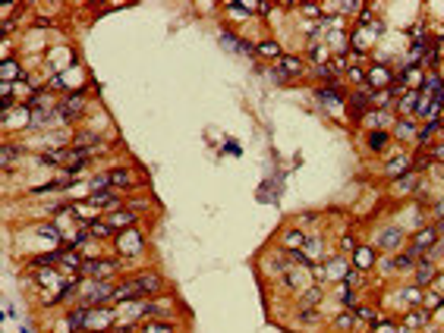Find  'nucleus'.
I'll list each match as a JSON object with an SVG mask.
<instances>
[{
    "instance_id": "nucleus-42",
    "label": "nucleus",
    "mask_w": 444,
    "mask_h": 333,
    "mask_svg": "<svg viewBox=\"0 0 444 333\" xmlns=\"http://www.w3.org/2000/svg\"><path fill=\"white\" fill-rule=\"evenodd\" d=\"M38 283H41V286H54V273H51V270H44L41 277H38Z\"/></svg>"
},
{
    "instance_id": "nucleus-13",
    "label": "nucleus",
    "mask_w": 444,
    "mask_h": 333,
    "mask_svg": "<svg viewBox=\"0 0 444 333\" xmlns=\"http://www.w3.org/2000/svg\"><path fill=\"white\" fill-rule=\"evenodd\" d=\"M438 242V230H422V233H416L413 236V252L419 255V252H422V248H428V245H435Z\"/></svg>"
},
{
    "instance_id": "nucleus-37",
    "label": "nucleus",
    "mask_w": 444,
    "mask_h": 333,
    "mask_svg": "<svg viewBox=\"0 0 444 333\" xmlns=\"http://www.w3.org/2000/svg\"><path fill=\"white\" fill-rule=\"evenodd\" d=\"M334 327H337V330H350V327H353V317H350V314H341V317L334 320Z\"/></svg>"
},
{
    "instance_id": "nucleus-3",
    "label": "nucleus",
    "mask_w": 444,
    "mask_h": 333,
    "mask_svg": "<svg viewBox=\"0 0 444 333\" xmlns=\"http://www.w3.org/2000/svg\"><path fill=\"white\" fill-rule=\"evenodd\" d=\"M391 82H394V73L384 63L369 66V76H366V88L369 91H384V88H391Z\"/></svg>"
},
{
    "instance_id": "nucleus-44",
    "label": "nucleus",
    "mask_w": 444,
    "mask_h": 333,
    "mask_svg": "<svg viewBox=\"0 0 444 333\" xmlns=\"http://www.w3.org/2000/svg\"><path fill=\"white\" fill-rule=\"evenodd\" d=\"M13 157H16V151L7 145V148H4V163H13Z\"/></svg>"
},
{
    "instance_id": "nucleus-19",
    "label": "nucleus",
    "mask_w": 444,
    "mask_h": 333,
    "mask_svg": "<svg viewBox=\"0 0 444 333\" xmlns=\"http://www.w3.org/2000/svg\"><path fill=\"white\" fill-rule=\"evenodd\" d=\"M88 233L98 236V239H107V236H114V227H110L107 220H91L88 223Z\"/></svg>"
},
{
    "instance_id": "nucleus-8",
    "label": "nucleus",
    "mask_w": 444,
    "mask_h": 333,
    "mask_svg": "<svg viewBox=\"0 0 444 333\" xmlns=\"http://www.w3.org/2000/svg\"><path fill=\"white\" fill-rule=\"evenodd\" d=\"M369 104H372V91L362 85V88L353 94V98H350V113H353V120H359V116L369 110Z\"/></svg>"
},
{
    "instance_id": "nucleus-20",
    "label": "nucleus",
    "mask_w": 444,
    "mask_h": 333,
    "mask_svg": "<svg viewBox=\"0 0 444 333\" xmlns=\"http://www.w3.org/2000/svg\"><path fill=\"white\" fill-rule=\"evenodd\" d=\"M139 330L142 333H173V324H167V320H145Z\"/></svg>"
},
{
    "instance_id": "nucleus-23",
    "label": "nucleus",
    "mask_w": 444,
    "mask_h": 333,
    "mask_svg": "<svg viewBox=\"0 0 444 333\" xmlns=\"http://www.w3.org/2000/svg\"><path fill=\"white\" fill-rule=\"evenodd\" d=\"M441 126H444V120H441V116H438V120H428V126L422 129V132H419V145H428V138L435 135Z\"/></svg>"
},
{
    "instance_id": "nucleus-11",
    "label": "nucleus",
    "mask_w": 444,
    "mask_h": 333,
    "mask_svg": "<svg viewBox=\"0 0 444 333\" xmlns=\"http://www.w3.org/2000/svg\"><path fill=\"white\" fill-rule=\"evenodd\" d=\"M220 44L230 47V51H237V54H252V51H255L252 44H246L243 38H237L233 32H220Z\"/></svg>"
},
{
    "instance_id": "nucleus-26",
    "label": "nucleus",
    "mask_w": 444,
    "mask_h": 333,
    "mask_svg": "<svg viewBox=\"0 0 444 333\" xmlns=\"http://www.w3.org/2000/svg\"><path fill=\"white\" fill-rule=\"evenodd\" d=\"M384 141H388V132H384V129H375V132L369 135V148H372V151H381Z\"/></svg>"
},
{
    "instance_id": "nucleus-25",
    "label": "nucleus",
    "mask_w": 444,
    "mask_h": 333,
    "mask_svg": "<svg viewBox=\"0 0 444 333\" xmlns=\"http://www.w3.org/2000/svg\"><path fill=\"white\" fill-rule=\"evenodd\" d=\"M328 273L331 277H347V261L344 258H328Z\"/></svg>"
},
{
    "instance_id": "nucleus-14",
    "label": "nucleus",
    "mask_w": 444,
    "mask_h": 333,
    "mask_svg": "<svg viewBox=\"0 0 444 333\" xmlns=\"http://www.w3.org/2000/svg\"><path fill=\"white\" fill-rule=\"evenodd\" d=\"M107 223H110L114 230H117V227H133V223H136V214H133V211H120V208H117V211L107 214Z\"/></svg>"
},
{
    "instance_id": "nucleus-15",
    "label": "nucleus",
    "mask_w": 444,
    "mask_h": 333,
    "mask_svg": "<svg viewBox=\"0 0 444 333\" xmlns=\"http://www.w3.org/2000/svg\"><path fill=\"white\" fill-rule=\"evenodd\" d=\"M280 69H277V73L280 76H284V79H290V76H299V69H302V60H299V57H280Z\"/></svg>"
},
{
    "instance_id": "nucleus-6",
    "label": "nucleus",
    "mask_w": 444,
    "mask_h": 333,
    "mask_svg": "<svg viewBox=\"0 0 444 333\" xmlns=\"http://www.w3.org/2000/svg\"><path fill=\"white\" fill-rule=\"evenodd\" d=\"M133 286L139 292V299H145V295L161 292V277L158 273H139V277H133Z\"/></svg>"
},
{
    "instance_id": "nucleus-43",
    "label": "nucleus",
    "mask_w": 444,
    "mask_h": 333,
    "mask_svg": "<svg viewBox=\"0 0 444 333\" xmlns=\"http://www.w3.org/2000/svg\"><path fill=\"white\" fill-rule=\"evenodd\" d=\"M341 245L350 248V252H356V242H353V236H341Z\"/></svg>"
},
{
    "instance_id": "nucleus-45",
    "label": "nucleus",
    "mask_w": 444,
    "mask_h": 333,
    "mask_svg": "<svg viewBox=\"0 0 444 333\" xmlns=\"http://www.w3.org/2000/svg\"><path fill=\"white\" fill-rule=\"evenodd\" d=\"M431 157H435V160H444V145H441V148H435V151H431Z\"/></svg>"
},
{
    "instance_id": "nucleus-46",
    "label": "nucleus",
    "mask_w": 444,
    "mask_h": 333,
    "mask_svg": "<svg viewBox=\"0 0 444 333\" xmlns=\"http://www.w3.org/2000/svg\"><path fill=\"white\" fill-rule=\"evenodd\" d=\"M85 333H88V330H85Z\"/></svg>"
},
{
    "instance_id": "nucleus-40",
    "label": "nucleus",
    "mask_w": 444,
    "mask_h": 333,
    "mask_svg": "<svg viewBox=\"0 0 444 333\" xmlns=\"http://www.w3.org/2000/svg\"><path fill=\"white\" fill-rule=\"evenodd\" d=\"M425 320V311H410V317H406V324H422Z\"/></svg>"
},
{
    "instance_id": "nucleus-1",
    "label": "nucleus",
    "mask_w": 444,
    "mask_h": 333,
    "mask_svg": "<svg viewBox=\"0 0 444 333\" xmlns=\"http://www.w3.org/2000/svg\"><path fill=\"white\" fill-rule=\"evenodd\" d=\"M114 289L107 280H82L79 283V295L82 305H101V302H114Z\"/></svg>"
},
{
    "instance_id": "nucleus-16",
    "label": "nucleus",
    "mask_w": 444,
    "mask_h": 333,
    "mask_svg": "<svg viewBox=\"0 0 444 333\" xmlns=\"http://www.w3.org/2000/svg\"><path fill=\"white\" fill-rule=\"evenodd\" d=\"M416 107H419V91H406L400 101H397L394 110H400V113H413L416 116Z\"/></svg>"
},
{
    "instance_id": "nucleus-35",
    "label": "nucleus",
    "mask_w": 444,
    "mask_h": 333,
    "mask_svg": "<svg viewBox=\"0 0 444 333\" xmlns=\"http://www.w3.org/2000/svg\"><path fill=\"white\" fill-rule=\"evenodd\" d=\"M356 317H362V320H378V314L372 311V308H366V305H356Z\"/></svg>"
},
{
    "instance_id": "nucleus-32",
    "label": "nucleus",
    "mask_w": 444,
    "mask_h": 333,
    "mask_svg": "<svg viewBox=\"0 0 444 333\" xmlns=\"http://www.w3.org/2000/svg\"><path fill=\"white\" fill-rule=\"evenodd\" d=\"M284 242H287V245H296V248H299L302 242H306V236H302L299 230H290V233L284 236Z\"/></svg>"
},
{
    "instance_id": "nucleus-4",
    "label": "nucleus",
    "mask_w": 444,
    "mask_h": 333,
    "mask_svg": "<svg viewBox=\"0 0 444 333\" xmlns=\"http://www.w3.org/2000/svg\"><path fill=\"white\" fill-rule=\"evenodd\" d=\"M315 98H318V104H324V110H337V107H344V91H341V82H328L324 88L315 91Z\"/></svg>"
},
{
    "instance_id": "nucleus-24",
    "label": "nucleus",
    "mask_w": 444,
    "mask_h": 333,
    "mask_svg": "<svg viewBox=\"0 0 444 333\" xmlns=\"http://www.w3.org/2000/svg\"><path fill=\"white\" fill-rule=\"evenodd\" d=\"M252 7H255V4H249V0H230V4H227V10H230L233 16H249Z\"/></svg>"
},
{
    "instance_id": "nucleus-5",
    "label": "nucleus",
    "mask_w": 444,
    "mask_h": 333,
    "mask_svg": "<svg viewBox=\"0 0 444 333\" xmlns=\"http://www.w3.org/2000/svg\"><path fill=\"white\" fill-rule=\"evenodd\" d=\"M82 110H85V94H82V91L69 94L63 104H57V116H63V120H76Z\"/></svg>"
},
{
    "instance_id": "nucleus-33",
    "label": "nucleus",
    "mask_w": 444,
    "mask_h": 333,
    "mask_svg": "<svg viewBox=\"0 0 444 333\" xmlns=\"http://www.w3.org/2000/svg\"><path fill=\"white\" fill-rule=\"evenodd\" d=\"M397 135H400V138H410V135H413V120H400V123H397Z\"/></svg>"
},
{
    "instance_id": "nucleus-29",
    "label": "nucleus",
    "mask_w": 444,
    "mask_h": 333,
    "mask_svg": "<svg viewBox=\"0 0 444 333\" xmlns=\"http://www.w3.org/2000/svg\"><path fill=\"white\" fill-rule=\"evenodd\" d=\"M98 141H101L98 132H82V135L76 138V145H79V148H88V145H98Z\"/></svg>"
},
{
    "instance_id": "nucleus-17",
    "label": "nucleus",
    "mask_w": 444,
    "mask_h": 333,
    "mask_svg": "<svg viewBox=\"0 0 444 333\" xmlns=\"http://www.w3.org/2000/svg\"><path fill=\"white\" fill-rule=\"evenodd\" d=\"M255 54L259 57H268V60H280V44L277 41H262V44H255Z\"/></svg>"
},
{
    "instance_id": "nucleus-18",
    "label": "nucleus",
    "mask_w": 444,
    "mask_h": 333,
    "mask_svg": "<svg viewBox=\"0 0 444 333\" xmlns=\"http://www.w3.org/2000/svg\"><path fill=\"white\" fill-rule=\"evenodd\" d=\"M353 261H356L359 270L372 267V264H375V248H356V252H353Z\"/></svg>"
},
{
    "instance_id": "nucleus-30",
    "label": "nucleus",
    "mask_w": 444,
    "mask_h": 333,
    "mask_svg": "<svg viewBox=\"0 0 444 333\" xmlns=\"http://www.w3.org/2000/svg\"><path fill=\"white\" fill-rule=\"evenodd\" d=\"M413 186H416V176L413 173H403L400 180H397V192H410Z\"/></svg>"
},
{
    "instance_id": "nucleus-39",
    "label": "nucleus",
    "mask_w": 444,
    "mask_h": 333,
    "mask_svg": "<svg viewBox=\"0 0 444 333\" xmlns=\"http://www.w3.org/2000/svg\"><path fill=\"white\" fill-rule=\"evenodd\" d=\"M384 120H388V110H378V113H372V116L366 113V123H375V126H378V123H384Z\"/></svg>"
},
{
    "instance_id": "nucleus-38",
    "label": "nucleus",
    "mask_w": 444,
    "mask_h": 333,
    "mask_svg": "<svg viewBox=\"0 0 444 333\" xmlns=\"http://www.w3.org/2000/svg\"><path fill=\"white\" fill-rule=\"evenodd\" d=\"M299 320H302V324H315V320H318V314H315L312 308H302V314H299Z\"/></svg>"
},
{
    "instance_id": "nucleus-27",
    "label": "nucleus",
    "mask_w": 444,
    "mask_h": 333,
    "mask_svg": "<svg viewBox=\"0 0 444 333\" xmlns=\"http://www.w3.org/2000/svg\"><path fill=\"white\" fill-rule=\"evenodd\" d=\"M416 264V252H406V255H397V261H394V267L397 270H410Z\"/></svg>"
},
{
    "instance_id": "nucleus-34",
    "label": "nucleus",
    "mask_w": 444,
    "mask_h": 333,
    "mask_svg": "<svg viewBox=\"0 0 444 333\" xmlns=\"http://www.w3.org/2000/svg\"><path fill=\"white\" fill-rule=\"evenodd\" d=\"M362 286V273L353 270V273H347V289H359Z\"/></svg>"
},
{
    "instance_id": "nucleus-41",
    "label": "nucleus",
    "mask_w": 444,
    "mask_h": 333,
    "mask_svg": "<svg viewBox=\"0 0 444 333\" xmlns=\"http://www.w3.org/2000/svg\"><path fill=\"white\" fill-rule=\"evenodd\" d=\"M428 163H431V154H422V157H416V163H413V166H416V170H425Z\"/></svg>"
},
{
    "instance_id": "nucleus-28",
    "label": "nucleus",
    "mask_w": 444,
    "mask_h": 333,
    "mask_svg": "<svg viewBox=\"0 0 444 333\" xmlns=\"http://www.w3.org/2000/svg\"><path fill=\"white\" fill-rule=\"evenodd\" d=\"M315 302H321V286H312V289H306V295H302V308H309Z\"/></svg>"
},
{
    "instance_id": "nucleus-9",
    "label": "nucleus",
    "mask_w": 444,
    "mask_h": 333,
    "mask_svg": "<svg viewBox=\"0 0 444 333\" xmlns=\"http://www.w3.org/2000/svg\"><path fill=\"white\" fill-rule=\"evenodd\" d=\"M397 82H403L410 91H419L422 88V82H425V76H422V66H406L400 76H397Z\"/></svg>"
},
{
    "instance_id": "nucleus-2",
    "label": "nucleus",
    "mask_w": 444,
    "mask_h": 333,
    "mask_svg": "<svg viewBox=\"0 0 444 333\" xmlns=\"http://www.w3.org/2000/svg\"><path fill=\"white\" fill-rule=\"evenodd\" d=\"M120 267V261H101V258H82V267H79V273H85V277L91 280H104V277H110V273Z\"/></svg>"
},
{
    "instance_id": "nucleus-12",
    "label": "nucleus",
    "mask_w": 444,
    "mask_h": 333,
    "mask_svg": "<svg viewBox=\"0 0 444 333\" xmlns=\"http://www.w3.org/2000/svg\"><path fill=\"white\" fill-rule=\"evenodd\" d=\"M107 180H110V189H117V186H120V189H130V186H136V176H133V170H123V166H120V170H110V173H107Z\"/></svg>"
},
{
    "instance_id": "nucleus-21",
    "label": "nucleus",
    "mask_w": 444,
    "mask_h": 333,
    "mask_svg": "<svg viewBox=\"0 0 444 333\" xmlns=\"http://www.w3.org/2000/svg\"><path fill=\"white\" fill-rule=\"evenodd\" d=\"M13 76L19 79V76H22V69H19V63H13V60H10V57H7V60L0 63V79H4V82H10Z\"/></svg>"
},
{
    "instance_id": "nucleus-10",
    "label": "nucleus",
    "mask_w": 444,
    "mask_h": 333,
    "mask_svg": "<svg viewBox=\"0 0 444 333\" xmlns=\"http://www.w3.org/2000/svg\"><path fill=\"white\" fill-rule=\"evenodd\" d=\"M88 208H123L120 205V198H117V192H110V189H107V192H91V198H88Z\"/></svg>"
},
{
    "instance_id": "nucleus-22",
    "label": "nucleus",
    "mask_w": 444,
    "mask_h": 333,
    "mask_svg": "<svg viewBox=\"0 0 444 333\" xmlns=\"http://www.w3.org/2000/svg\"><path fill=\"white\" fill-rule=\"evenodd\" d=\"M419 286H422V283H428L431 277H435V267H431V258H419Z\"/></svg>"
},
{
    "instance_id": "nucleus-31",
    "label": "nucleus",
    "mask_w": 444,
    "mask_h": 333,
    "mask_svg": "<svg viewBox=\"0 0 444 333\" xmlns=\"http://www.w3.org/2000/svg\"><path fill=\"white\" fill-rule=\"evenodd\" d=\"M406 166H410V163L403 160V154H397V157L388 163V170H391V173H406Z\"/></svg>"
},
{
    "instance_id": "nucleus-36",
    "label": "nucleus",
    "mask_w": 444,
    "mask_h": 333,
    "mask_svg": "<svg viewBox=\"0 0 444 333\" xmlns=\"http://www.w3.org/2000/svg\"><path fill=\"white\" fill-rule=\"evenodd\" d=\"M381 242H384V245H397V242H400V233H397V230H384Z\"/></svg>"
},
{
    "instance_id": "nucleus-7",
    "label": "nucleus",
    "mask_w": 444,
    "mask_h": 333,
    "mask_svg": "<svg viewBox=\"0 0 444 333\" xmlns=\"http://www.w3.org/2000/svg\"><path fill=\"white\" fill-rule=\"evenodd\" d=\"M107 324H114V311H110V308H88V324H85L88 333H98Z\"/></svg>"
}]
</instances>
